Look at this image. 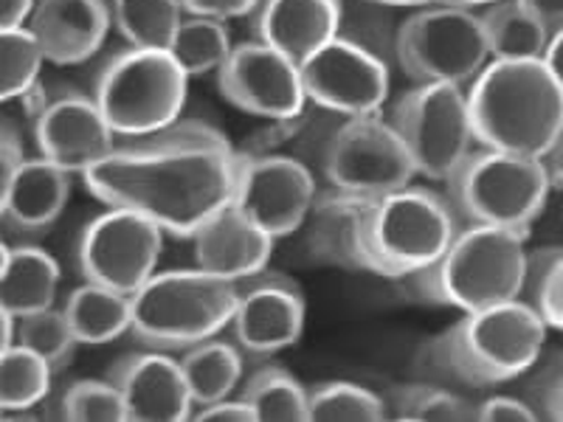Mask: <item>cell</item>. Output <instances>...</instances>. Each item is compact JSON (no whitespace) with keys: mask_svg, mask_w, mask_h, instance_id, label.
<instances>
[{"mask_svg":"<svg viewBox=\"0 0 563 422\" xmlns=\"http://www.w3.org/2000/svg\"><path fill=\"white\" fill-rule=\"evenodd\" d=\"M238 167V147L218 127L178 119L153 135L115 141L82 184L99 203L139 211L164 234L189 240L231 206Z\"/></svg>","mask_w":563,"mask_h":422,"instance_id":"cell-1","label":"cell"},{"mask_svg":"<svg viewBox=\"0 0 563 422\" xmlns=\"http://www.w3.org/2000/svg\"><path fill=\"white\" fill-rule=\"evenodd\" d=\"M465 99L476 147L541 160L563 144V79L541 59H487Z\"/></svg>","mask_w":563,"mask_h":422,"instance_id":"cell-2","label":"cell"},{"mask_svg":"<svg viewBox=\"0 0 563 422\" xmlns=\"http://www.w3.org/2000/svg\"><path fill=\"white\" fill-rule=\"evenodd\" d=\"M547 324L521 299L471 310L422 346L426 380L462 389H496L525 378L547 346Z\"/></svg>","mask_w":563,"mask_h":422,"instance_id":"cell-3","label":"cell"},{"mask_svg":"<svg viewBox=\"0 0 563 422\" xmlns=\"http://www.w3.org/2000/svg\"><path fill=\"white\" fill-rule=\"evenodd\" d=\"M527 265V234L496 225H460L429 268L406 276L411 296L460 313L519 299Z\"/></svg>","mask_w":563,"mask_h":422,"instance_id":"cell-4","label":"cell"},{"mask_svg":"<svg viewBox=\"0 0 563 422\" xmlns=\"http://www.w3.org/2000/svg\"><path fill=\"white\" fill-rule=\"evenodd\" d=\"M449 198L429 186H404L366 206L361 223L364 270L384 279H406L429 268L460 231Z\"/></svg>","mask_w":563,"mask_h":422,"instance_id":"cell-5","label":"cell"},{"mask_svg":"<svg viewBox=\"0 0 563 422\" xmlns=\"http://www.w3.org/2000/svg\"><path fill=\"white\" fill-rule=\"evenodd\" d=\"M238 285L200 268L155 270L130 296V333L144 346L180 352L229 326Z\"/></svg>","mask_w":563,"mask_h":422,"instance_id":"cell-6","label":"cell"},{"mask_svg":"<svg viewBox=\"0 0 563 422\" xmlns=\"http://www.w3.org/2000/svg\"><path fill=\"white\" fill-rule=\"evenodd\" d=\"M90 97L115 141L141 138L178 122L189 97V77L167 48L124 45L102 63Z\"/></svg>","mask_w":563,"mask_h":422,"instance_id":"cell-7","label":"cell"},{"mask_svg":"<svg viewBox=\"0 0 563 422\" xmlns=\"http://www.w3.org/2000/svg\"><path fill=\"white\" fill-rule=\"evenodd\" d=\"M462 225H496L527 234L555 192L541 160L474 147L445 180Z\"/></svg>","mask_w":563,"mask_h":422,"instance_id":"cell-8","label":"cell"},{"mask_svg":"<svg viewBox=\"0 0 563 422\" xmlns=\"http://www.w3.org/2000/svg\"><path fill=\"white\" fill-rule=\"evenodd\" d=\"M330 189L378 200L415 184L417 169L404 141L384 115L335 119L316 158Z\"/></svg>","mask_w":563,"mask_h":422,"instance_id":"cell-9","label":"cell"},{"mask_svg":"<svg viewBox=\"0 0 563 422\" xmlns=\"http://www.w3.org/2000/svg\"><path fill=\"white\" fill-rule=\"evenodd\" d=\"M485 34L479 12L431 3L400 20L397 32V68L411 82L471 85V79L487 65Z\"/></svg>","mask_w":563,"mask_h":422,"instance_id":"cell-10","label":"cell"},{"mask_svg":"<svg viewBox=\"0 0 563 422\" xmlns=\"http://www.w3.org/2000/svg\"><path fill=\"white\" fill-rule=\"evenodd\" d=\"M389 124L404 141L417 178H451L474 144L465 88L442 82H415L391 108Z\"/></svg>","mask_w":563,"mask_h":422,"instance_id":"cell-11","label":"cell"},{"mask_svg":"<svg viewBox=\"0 0 563 422\" xmlns=\"http://www.w3.org/2000/svg\"><path fill=\"white\" fill-rule=\"evenodd\" d=\"M164 231L139 211L108 206L82 229L77 265L85 281L133 296L158 270Z\"/></svg>","mask_w":563,"mask_h":422,"instance_id":"cell-12","label":"cell"},{"mask_svg":"<svg viewBox=\"0 0 563 422\" xmlns=\"http://www.w3.org/2000/svg\"><path fill=\"white\" fill-rule=\"evenodd\" d=\"M240 153V149H238ZM316 173L290 153H240L231 206L274 240L301 229L313 206Z\"/></svg>","mask_w":563,"mask_h":422,"instance_id":"cell-13","label":"cell"},{"mask_svg":"<svg viewBox=\"0 0 563 422\" xmlns=\"http://www.w3.org/2000/svg\"><path fill=\"white\" fill-rule=\"evenodd\" d=\"M308 104L339 119L380 115L391 88V68L335 34L299 63Z\"/></svg>","mask_w":563,"mask_h":422,"instance_id":"cell-14","label":"cell"},{"mask_svg":"<svg viewBox=\"0 0 563 422\" xmlns=\"http://www.w3.org/2000/svg\"><path fill=\"white\" fill-rule=\"evenodd\" d=\"M23 102L34 119V141L43 158L70 175H82L115 144L93 97L77 88L52 90L37 79Z\"/></svg>","mask_w":563,"mask_h":422,"instance_id":"cell-15","label":"cell"},{"mask_svg":"<svg viewBox=\"0 0 563 422\" xmlns=\"http://www.w3.org/2000/svg\"><path fill=\"white\" fill-rule=\"evenodd\" d=\"M234 285L238 301L225 330L245 358L265 360L299 344L308 308L294 276L265 268Z\"/></svg>","mask_w":563,"mask_h":422,"instance_id":"cell-16","label":"cell"},{"mask_svg":"<svg viewBox=\"0 0 563 422\" xmlns=\"http://www.w3.org/2000/svg\"><path fill=\"white\" fill-rule=\"evenodd\" d=\"M220 97L265 122H288L308 113L299 63L260 40L234 43L218 70Z\"/></svg>","mask_w":563,"mask_h":422,"instance_id":"cell-17","label":"cell"},{"mask_svg":"<svg viewBox=\"0 0 563 422\" xmlns=\"http://www.w3.org/2000/svg\"><path fill=\"white\" fill-rule=\"evenodd\" d=\"M108 380L122 395L128 422H184L195 411L178 358L164 349L128 352L110 366Z\"/></svg>","mask_w":563,"mask_h":422,"instance_id":"cell-18","label":"cell"},{"mask_svg":"<svg viewBox=\"0 0 563 422\" xmlns=\"http://www.w3.org/2000/svg\"><path fill=\"white\" fill-rule=\"evenodd\" d=\"M45 63L79 65L88 63L108 40V0H34L26 20Z\"/></svg>","mask_w":563,"mask_h":422,"instance_id":"cell-19","label":"cell"},{"mask_svg":"<svg viewBox=\"0 0 563 422\" xmlns=\"http://www.w3.org/2000/svg\"><path fill=\"white\" fill-rule=\"evenodd\" d=\"M195 268L220 279L240 281L268 268L276 240L251 223L243 211L225 206L214 218L206 220L192 237Z\"/></svg>","mask_w":563,"mask_h":422,"instance_id":"cell-20","label":"cell"},{"mask_svg":"<svg viewBox=\"0 0 563 422\" xmlns=\"http://www.w3.org/2000/svg\"><path fill=\"white\" fill-rule=\"evenodd\" d=\"M369 203L372 200L339 192L330 186L319 189L299 229L305 231L301 248L310 263L346 274H366L361 259V223Z\"/></svg>","mask_w":563,"mask_h":422,"instance_id":"cell-21","label":"cell"},{"mask_svg":"<svg viewBox=\"0 0 563 422\" xmlns=\"http://www.w3.org/2000/svg\"><path fill=\"white\" fill-rule=\"evenodd\" d=\"M249 20L251 40L301 63L339 34L341 0H260Z\"/></svg>","mask_w":563,"mask_h":422,"instance_id":"cell-22","label":"cell"},{"mask_svg":"<svg viewBox=\"0 0 563 422\" xmlns=\"http://www.w3.org/2000/svg\"><path fill=\"white\" fill-rule=\"evenodd\" d=\"M70 198V173L52 164L48 158L20 160L9 186L7 206L0 220L20 234H40L48 231L65 211Z\"/></svg>","mask_w":563,"mask_h":422,"instance_id":"cell-23","label":"cell"},{"mask_svg":"<svg viewBox=\"0 0 563 422\" xmlns=\"http://www.w3.org/2000/svg\"><path fill=\"white\" fill-rule=\"evenodd\" d=\"M59 290V265L40 245H18L9 248L7 268L0 276V304L20 319L54 308Z\"/></svg>","mask_w":563,"mask_h":422,"instance_id":"cell-24","label":"cell"},{"mask_svg":"<svg viewBox=\"0 0 563 422\" xmlns=\"http://www.w3.org/2000/svg\"><path fill=\"white\" fill-rule=\"evenodd\" d=\"M178 364L195 409L234 395L245 375V355L240 346L220 335L180 349Z\"/></svg>","mask_w":563,"mask_h":422,"instance_id":"cell-25","label":"cell"},{"mask_svg":"<svg viewBox=\"0 0 563 422\" xmlns=\"http://www.w3.org/2000/svg\"><path fill=\"white\" fill-rule=\"evenodd\" d=\"M63 313L79 344L102 346L130 333V296L97 281H82L70 290Z\"/></svg>","mask_w":563,"mask_h":422,"instance_id":"cell-26","label":"cell"},{"mask_svg":"<svg viewBox=\"0 0 563 422\" xmlns=\"http://www.w3.org/2000/svg\"><path fill=\"white\" fill-rule=\"evenodd\" d=\"M240 400L254 411L256 422H308V389L285 366H254L243 375Z\"/></svg>","mask_w":563,"mask_h":422,"instance_id":"cell-27","label":"cell"},{"mask_svg":"<svg viewBox=\"0 0 563 422\" xmlns=\"http://www.w3.org/2000/svg\"><path fill=\"white\" fill-rule=\"evenodd\" d=\"M479 23L490 59H538L550 34H555L547 32L516 0H499L479 9Z\"/></svg>","mask_w":563,"mask_h":422,"instance_id":"cell-28","label":"cell"},{"mask_svg":"<svg viewBox=\"0 0 563 422\" xmlns=\"http://www.w3.org/2000/svg\"><path fill=\"white\" fill-rule=\"evenodd\" d=\"M386 417L406 422H474V403L451 386L397 384L384 395Z\"/></svg>","mask_w":563,"mask_h":422,"instance_id":"cell-29","label":"cell"},{"mask_svg":"<svg viewBox=\"0 0 563 422\" xmlns=\"http://www.w3.org/2000/svg\"><path fill=\"white\" fill-rule=\"evenodd\" d=\"M231 48H234V40H231L229 23L214 18H200V14H184L167 52L184 68L186 77L192 79L218 74Z\"/></svg>","mask_w":563,"mask_h":422,"instance_id":"cell-30","label":"cell"},{"mask_svg":"<svg viewBox=\"0 0 563 422\" xmlns=\"http://www.w3.org/2000/svg\"><path fill=\"white\" fill-rule=\"evenodd\" d=\"M110 20L128 45L169 48L175 29L184 20L180 0H108Z\"/></svg>","mask_w":563,"mask_h":422,"instance_id":"cell-31","label":"cell"},{"mask_svg":"<svg viewBox=\"0 0 563 422\" xmlns=\"http://www.w3.org/2000/svg\"><path fill=\"white\" fill-rule=\"evenodd\" d=\"M54 369L29 346L12 344L0 355V417L37 409L52 391Z\"/></svg>","mask_w":563,"mask_h":422,"instance_id":"cell-32","label":"cell"},{"mask_svg":"<svg viewBox=\"0 0 563 422\" xmlns=\"http://www.w3.org/2000/svg\"><path fill=\"white\" fill-rule=\"evenodd\" d=\"M397 32L400 20L395 9L378 3V0H341L339 37L350 40L358 48L378 57L380 63L397 68Z\"/></svg>","mask_w":563,"mask_h":422,"instance_id":"cell-33","label":"cell"},{"mask_svg":"<svg viewBox=\"0 0 563 422\" xmlns=\"http://www.w3.org/2000/svg\"><path fill=\"white\" fill-rule=\"evenodd\" d=\"M384 397L350 380H321L308 389V422H380Z\"/></svg>","mask_w":563,"mask_h":422,"instance_id":"cell-34","label":"cell"},{"mask_svg":"<svg viewBox=\"0 0 563 422\" xmlns=\"http://www.w3.org/2000/svg\"><path fill=\"white\" fill-rule=\"evenodd\" d=\"M521 301H527L550 333L563 326V251L558 245L527 254Z\"/></svg>","mask_w":563,"mask_h":422,"instance_id":"cell-35","label":"cell"},{"mask_svg":"<svg viewBox=\"0 0 563 422\" xmlns=\"http://www.w3.org/2000/svg\"><path fill=\"white\" fill-rule=\"evenodd\" d=\"M14 344L29 346L54 371H63L74 360V352H77L79 341L70 333L68 319H65L63 310L45 308L37 310V313L14 319Z\"/></svg>","mask_w":563,"mask_h":422,"instance_id":"cell-36","label":"cell"},{"mask_svg":"<svg viewBox=\"0 0 563 422\" xmlns=\"http://www.w3.org/2000/svg\"><path fill=\"white\" fill-rule=\"evenodd\" d=\"M43 63L26 26L0 29V104L26 97L40 79Z\"/></svg>","mask_w":563,"mask_h":422,"instance_id":"cell-37","label":"cell"},{"mask_svg":"<svg viewBox=\"0 0 563 422\" xmlns=\"http://www.w3.org/2000/svg\"><path fill=\"white\" fill-rule=\"evenodd\" d=\"M59 414L70 422H128L122 395L110 380H74L63 391Z\"/></svg>","mask_w":563,"mask_h":422,"instance_id":"cell-38","label":"cell"},{"mask_svg":"<svg viewBox=\"0 0 563 422\" xmlns=\"http://www.w3.org/2000/svg\"><path fill=\"white\" fill-rule=\"evenodd\" d=\"M530 375V384L525 389V400L532 409L536 420L561 422L563 420V355L550 352L538 355L536 364L525 371Z\"/></svg>","mask_w":563,"mask_h":422,"instance_id":"cell-39","label":"cell"},{"mask_svg":"<svg viewBox=\"0 0 563 422\" xmlns=\"http://www.w3.org/2000/svg\"><path fill=\"white\" fill-rule=\"evenodd\" d=\"M474 422H538L521 397L493 395L474 403Z\"/></svg>","mask_w":563,"mask_h":422,"instance_id":"cell-40","label":"cell"},{"mask_svg":"<svg viewBox=\"0 0 563 422\" xmlns=\"http://www.w3.org/2000/svg\"><path fill=\"white\" fill-rule=\"evenodd\" d=\"M23 158H26V155H23V144H20L18 130H14V124H9L7 119H0V214H3L9 186H12V178Z\"/></svg>","mask_w":563,"mask_h":422,"instance_id":"cell-41","label":"cell"},{"mask_svg":"<svg viewBox=\"0 0 563 422\" xmlns=\"http://www.w3.org/2000/svg\"><path fill=\"white\" fill-rule=\"evenodd\" d=\"M260 0H180L186 14H200V18H214V20H240L251 18Z\"/></svg>","mask_w":563,"mask_h":422,"instance_id":"cell-42","label":"cell"},{"mask_svg":"<svg viewBox=\"0 0 563 422\" xmlns=\"http://www.w3.org/2000/svg\"><path fill=\"white\" fill-rule=\"evenodd\" d=\"M189 420L198 422H256L254 411L240 400V397H223V400H214V403L198 406V411H192Z\"/></svg>","mask_w":563,"mask_h":422,"instance_id":"cell-43","label":"cell"},{"mask_svg":"<svg viewBox=\"0 0 563 422\" xmlns=\"http://www.w3.org/2000/svg\"><path fill=\"white\" fill-rule=\"evenodd\" d=\"M527 14L541 23L547 32H561L563 29V0H516Z\"/></svg>","mask_w":563,"mask_h":422,"instance_id":"cell-44","label":"cell"},{"mask_svg":"<svg viewBox=\"0 0 563 422\" xmlns=\"http://www.w3.org/2000/svg\"><path fill=\"white\" fill-rule=\"evenodd\" d=\"M34 0H0V29L26 26Z\"/></svg>","mask_w":563,"mask_h":422,"instance_id":"cell-45","label":"cell"},{"mask_svg":"<svg viewBox=\"0 0 563 422\" xmlns=\"http://www.w3.org/2000/svg\"><path fill=\"white\" fill-rule=\"evenodd\" d=\"M14 344V315L0 304V355Z\"/></svg>","mask_w":563,"mask_h":422,"instance_id":"cell-46","label":"cell"},{"mask_svg":"<svg viewBox=\"0 0 563 422\" xmlns=\"http://www.w3.org/2000/svg\"><path fill=\"white\" fill-rule=\"evenodd\" d=\"M378 3H386L391 9H420V7H431V3H445V0H378Z\"/></svg>","mask_w":563,"mask_h":422,"instance_id":"cell-47","label":"cell"},{"mask_svg":"<svg viewBox=\"0 0 563 422\" xmlns=\"http://www.w3.org/2000/svg\"><path fill=\"white\" fill-rule=\"evenodd\" d=\"M445 3H454V7L471 9V12H479V9L493 7V3H499V0H445Z\"/></svg>","mask_w":563,"mask_h":422,"instance_id":"cell-48","label":"cell"},{"mask_svg":"<svg viewBox=\"0 0 563 422\" xmlns=\"http://www.w3.org/2000/svg\"><path fill=\"white\" fill-rule=\"evenodd\" d=\"M7 259H9V245L0 240V276H3V268H7Z\"/></svg>","mask_w":563,"mask_h":422,"instance_id":"cell-49","label":"cell"}]
</instances>
